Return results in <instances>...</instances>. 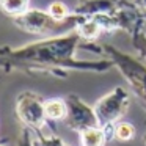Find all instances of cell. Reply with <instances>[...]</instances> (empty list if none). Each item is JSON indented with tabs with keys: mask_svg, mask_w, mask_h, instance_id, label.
I'll list each match as a JSON object with an SVG mask.
<instances>
[{
	"mask_svg": "<svg viewBox=\"0 0 146 146\" xmlns=\"http://www.w3.org/2000/svg\"><path fill=\"white\" fill-rule=\"evenodd\" d=\"M135 126L127 121H118L115 124V140H118V141H130L135 138Z\"/></svg>",
	"mask_w": 146,
	"mask_h": 146,
	"instance_id": "cell-13",
	"label": "cell"
},
{
	"mask_svg": "<svg viewBox=\"0 0 146 146\" xmlns=\"http://www.w3.org/2000/svg\"><path fill=\"white\" fill-rule=\"evenodd\" d=\"M110 14L113 17L116 32H126L130 38L146 30V13L140 10L132 0H119Z\"/></svg>",
	"mask_w": 146,
	"mask_h": 146,
	"instance_id": "cell-6",
	"label": "cell"
},
{
	"mask_svg": "<svg viewBox=\"0 0 146 146\" xmlns=\"http://www.w3.org/2000/svg\"><path fill=\"white\" fill-rule=\"evenodd\" d=\"M132 46L137 50L138 57L141 58L143 61H146V33H137V35L132 36Z\"/></svg>",
	"mask_w": 146,
	"mask_h": 146,
	"instance_id": "cell-15",
	"label": "cell"
},
{
	"mask_svg": "<svg viewBox=\"0 0 146 146\" xmlns=\"http://www.w3.org/2000/svg\"><path fill=\"white\" fill-rule=\"evenodd\" d=\"M85 19V16L72 13L69 19L66 21H55L47 10H38V8H30L29 11L19 17H14L13 22L19 30L30 35H38V36H60L66 33L76 32L77 25Z\"/></svg>",
	"mask_w": 146,
	"mask_h": 146,
	"instance_id": "cell-2",
	"label": "cell"
},
{
	"mask_svg": "<svg viewBox=\"0 0 146 146\" xmlns=\"http://www.w3.org/2000/svg\"><path fill=\"white\" fill-rule=\"evenodd\" d=\"M101 32H102V27L99 25V22L94 17H85L76 29V33L83 41H94Z\"/></svg>",
	"mask_w": 146,
	"mask_h": 146,
	"instance_id": "cell-11",
	"label": "cell"
},
{
	"mask_svg": "<svg viewBox=\"0 0 146 146\" xmlns=\"http://www.w3.org/2000/svg\"><path fill=\"white\" fill-rule=\"evenodd\" d=\"M76 32L60 36H49L24 46H0V71L3 72H42L52 77L66 79L69 71L102 74L110 71L113 61L108 57L98 60H82L76 57L79 49H86Z\"/></svg>",
	"mask_w": 146,
	"mask_h": 146,
	"instance_id": "cell-1",
	"label": "cell"
},
{
	"mask_svg": "<svg viewBox=\"0 0 146 146\" xmlns=\"http://www.w3.org/2000/svg\"><path fill=\"white\" fill-rule=\"evenodd\" d=\"M64 99H66V104H68V116L64 119V123L71 130L80 133L85 129L99 126L94 107L88 105L80 96L68 94Z\"/></svg>",
	"mask_w": 146,
	"mask_h": 146,
	"instance_id": "cell-7",
	"label": "cell"
},
{
	"mask_svg": "<svg viewBox=\"0 0 146 146\" xmlns=\"http://www.w3.org/2000/svg\"><path fill=\"white\" fill-rule=\"evenodd\" d=\"M132 2H133V3H135L141 11H145V13H146V0H132Z\"/></svg>",
	"mask_w": 146,
	"mask_h": 146,
	"instance_id": "cell-18",
	"label": "cell"
},
{
	"mask_svg": "<svg viewBox=\"0 0 146 146\" xmlns=\"http://www.w3.org/2000/svg\"><path fill=\"white\" fill-rule=\"evenodd\" d=\"M143 143H145V145H146V133H145V135H143Z\"/></svg>",
	"mask_w": 146,
	"mask_h": 146,
	"instance_id": "cell-19",
	"label": "cell"
},
{
	"mask_svg": "<svg viewBox=\"0 0 146 146\" xmlns=\"http://www.w3.org/2000/svg\"><path fill=\"white\" fill-rule=\"evenodd\" d=\"M0 146H16V143L10 137H3V138H0Z\"/></svg>",
	"mask_w": 146,
	"mask_h": 146,
	"instance_id": "cell-17",
	"label": "cell"
},
{
	"mask_svg": "<svg viewBox=\"0 0 146 146\" xmlns=\"http://www.w3.org/2000/svg\"><path fill=\"white\" fill-rule=\"evenodd\" d=\"M119 0H79L72 13L85 17H93L98 14H107L116 8Z\"/></svg>",
	"mask_w": 146,
	"mask_h": 146,
	"instance_id": "cell-8",
	"label": "cell"
},
{
	"mask_svg": "<svg viewBox=\"0 0 146 146\" xmlns=\"http://www.w3.org/2000/svg\"><path fill=\"white\" fill-rule=\"evenodd\" d=\"M44 101L35 91H22L16 99V116L24 127L33 132H42L47 126L44 113Z\"/></svg>",
	"mask_w": 146,
	"mask_h": 146,
	"instance_id": "cell-5",
	"label": "cell"
},
{
	"mask_svg": "<svg viewBox=\"0 0 146 146\" xmlns=\"http://www.w3.org/2000/svg\"><path fill=\"white\" fill-rule=\"evenodd\" d=\"M0 10L14 19L30 10V0H0Z\"/></svg>",
	"mask_w": 146,
	"mask_h": 146,
	"instance_id": "cell-12",
	"label": "cell"
},
{
	"mask_svg": "<svg viewBox=\"0 0 146 146\" xmlns=\"http://www.w3.org/2000/svg\"><path fill=\"white\" fill-rule=\"evenodd\" d=\"M104 54L113 61V66L126 79L130 91L146 108V61L132 54L123 52L113 44H102Z\"/></svg>",
	"mask_w": 146,
	"mask_h": 146,
	"instance_id": "cell-3",
	"label": "cell"
},
{
	"mask_svg": "<svg viewBox=\"0 0 146 146\" xmlns=\"http://www.w3.org/2000/svg\"><path fill=\"white\" fill-rule=\"evenodd\" d=\"M16 146H35L33 145V133L29 127H22Z\"/></svg>",
	"mask_w": 146,
	"mask_h": 146,
	"instance_id": "cell-16",
	"label": "cell"
},
{
	"mask_svg": "<svg viewBox=\"0 0 146 146\" xmlns=\"http://www.w3.org/2000/svg\"><path fill=\"white\" fill-rule=\"evenodd\" d=\"M79 135H80V146H105L108 143L104 130L99 126L82 130Z\"/></svg>",
	"mask_w": 146,
	"mask_h": 146,
	"instance_id": "cell-10",
	"label": "cell"
},
{
	"mask_svg": "<svg viewBox=\"0 0 146 146\" xmlns=\"http://www.w3.org/2000/svg\"><path fill=\"white\" fill-rule=\"evenodd\" d=\"M44 113L49 121H64L68 116L66 99L50 98L44 101Z\"/></svg>",
	"mask_w": 146,
	"mask_h": 146,
	"instance_id": "cell-9",
	"label": "cell"
},
{
	"mask_svg": "<svg viewBox=\"0 0 146 146\" xmlns=\"http://www.w3.org/2000/svg\"><path fill=\"white\" fill-rule=\"evenodd\" d=\"M93 107L99 121V127L116 124L130 107V93L126 86L118 85L110 93L102 96Z\"/></svg>",
	"mask_w": 146,
	"mask_h": 146,
	"instance_id": "cell-4",
	"label": "cell"
},
{
	"mask_svg": "<svg viewBox=\"0 0 146 146\" xmlns=\"http://www.w3.org/2000/svg\"><path fill=\"white\" fill-rule=\"evenodd\" d=\"M47 13L50 14L55 21H66V19L71 17L72 11L68 8L66 3H63V2H60V0H55V2H52V3L47 7Z\"/></svg>",
	"mask_w": 146,
	"mask_h": 146,
	"instance_id": "cell-14",
	"label": "cell"
},
{
	"mask_svg": "<svg viewBox=\"0 0 146 146\" xmlns=\"http://www.w3.org/2000/svg\"><path fill=\"white\" fill-rule=\"evenodd\" d=\"M145 33H146V30H145Z\"/></svg>",
	"mask_w": 146,
	"mask_h": 146,
	"instance_id": "cell-20",
	"label": "cell"
}]
</instances>
